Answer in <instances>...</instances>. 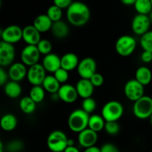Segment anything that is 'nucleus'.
<instances>
[{"label":"nucleus","instance_id":"obj_1","mask_svg":"<svg viewBox=\"0 0 152 152\" xmlns=\"http://www.w3.org/2000/svg\"><path fill=\"white\" fill-rule=\"evenodd\" d=\"M67 19L68 22L76 27H81L88 22L91 10L88 6L82 1H73L67 9Z\"/></svg>","mask_w":152,"mask_h":152},{"label":"nucleus","instance_id":"obj_2","mask_svg":"<svg viewBox=\"0 0 152 152\" xmlns=\"http://www.w3.org/2000/svg\"><path fill=\"white\" fill-rule=\"evenodd\" d=\"M88 113L83 109H77L70 113L68 119V126L71 131L80 133L88 127Z\"/></svg>","mask_w":152,"mask_h":152},{"label":"nucleus","instance_id":"obj_3","mask_svg":"<svg viewBox=\"0 0 152 152\" xmlns=\"http://www.w3.org/2000/svg\"><path fill=\"white\" fill-rule=\"evenodd\" d=\"M124 113L123 105L118 101L111 100L104 104L102 108L101 116L105 122H117Z\"/></svg>","mask_w":152,"mask_h":152},{"label":"nucleus","instance_id":"obj_4","mask_svg":"<svg viewBox=\"0 0 152 152\" xmlns=\"http://www.w3.org/2000/svg\"><path fill=\"white\" fill-rule=\"evenodd\" d=\"M68 138L60 130L52 131L47 138V145L50 151L63 152L68 147Z\"/></svg>","mask_w":152,"mask_h":152},{"label":"nucleus","instance_id":"obj_5","mask_svg":"<svg viewBox=\"0 0 152 152\" xmlns=\"http://www.w3.org/2000/svg\"><path fill=\"white\" fill-rule=\"evenodd\" d=\"M133 113L139 119H149L152 115V98L148 95L141 97L134 102Z\"/></svg>","mask_w":152,"mask_h":152},{"label":"nucleus","instance_id":"obj_6","mask_svg":"<svg viewBox=\"0 0 152 152\" xmlns=\"http://www.w3.org/2000/svg\"><path fill=\"white\" fill-rule=\"evenodd\" d=\"M137 48V41L131 35H123L119 37L115 43V50L119 55L128 57L134 52Z\"/></svg>","mask_w":152,"mask_h":152},{"label":"nucleus","instance_id":"obj_7","mask_svg":"<svg viewBox=\"0 0 152 152\" xmlns=\"http://www.w3.org/2000/svg\"><path fill=\"white\" fill-rule=\"evenodd\" d=\"M144 86L136 79L128 80L124 86V93L126 98L132 101H136L144 95Z\"/></svg>","mask_w":152,"mask_h":152},{"label":"nucleus","instance_id":"obj_8","mask_svg":"<svg viewBox=\"0 0 152 152\" xmlns=\"http://www.w3.org/2000/svg\"><path fill=\"white\" fill-rule=\"evenodd\" d=\"M77 69L81 78L90 79L96 72V61L91 57L83 58L79 63Z\"/></svg>","mask_w":152,"mask_h":152},{"label":"nucleus","instance_id":"obj_9","mask_svg":"<svg viewBox=\"0 0 152 152\" xmlns=\"http://www.w3.org/2000/svg\"><path fill=\"white\" fill-rule=\"evenodd\" d=\"M23 28L16 25H10L7 26L1 31V41L14 44L22 40Z\"/></svg>","mask_w":152,"mask_h":152},{"label":"nucleus","instance_id":"obj_10","mask_svg":"<svg viewBox=\"0 0 152 152\" xmlns=\"http://www.w3.org/2000/svg\"><path fill=\"white\" fill-rule=\"evenodd\" d=\"M40 52H39L37 46L27 45L21 52L20 58L22 62L27 66H31L38 63L40 58Z\"/></svg>","mask_w":152,"mask_h":152},{"label":"nucleus","instance_id":"obj_11","mask_svg":"<svg viewBox=\"0 0 152 152\" xmlns=\"http://www.w3.org/2000/svg\"><path fill=\"white\" fill-rule=\"evenodd\" d=\"M46 77V70L42 64L37 63L29 67L27 73V79L33 86L42 85Z\"/></svg>","mask_w":152,"mask_h":152},{"label":"nucleus","instance_id":"obj_12","mask_svg":"<svg viewBox=\"0 0 152 152\" xmlns=\"http://www.w3.org/2000/svg\"><path fill=\"white\" fill-rule=\"evenodd\" d=\"M151 23L148 15L137 14L133 18L132 28L133 32L138 36H142L149 31Z\"/></svg>","mask_w":152,"mask_h":152},{"label":"nucleus","instance_id":"obj_13","mask_svg":"<svg viewBox=\"0 0 152 152\" xmlns=\"http://www.w3.org/2000/svg\"><path fill=\"white\" fill-rule=\"evenodd\" d=\"M16 51L13 44L1 41L0 43V66L5 67L13 64Z\"/></svg>","mask_w":152,"mask_h":152},{"label":"nucleus","instance_id":"obj_14","mask_svg":"<svg viewBox=\"0 0 152 152\" xmlns=\"http://www.w3.org/2000/svg\"><path fill=\"white\" fill-rule=\"evenodd\" d=\"M56 94L61 101L67 104H72L75 102L79 96L76 86L69 83H64L63 85H61Z\"/></svg>","mask_w":152,"mask_h":152},{"label":"nucleus","instance_id":"obj_15","mask_svg":"<svg viewBox=\"0 0 152 152\" xmlns=\"http://www.w3.org/2000/svg\"><path fill=\"white\" fill-rule=\"evenodd\" d=\"M78 142L83 148H89L95 145L98 140L97 133L87 128L78 134Z\"/></svg>","mask_w":152,"mask_h":152},{"label":"nucleus","instance_id":"obj_16","mask_svg":"<svg viewBox=\"0 0 152 152\" xmlns=\"http://www.w3.org/2000/svg\"><path fill=\"white\" fill-rule=\"evenodd\" d=\"M27 66L22 62L13 63L10 66L8 72L9 78L13 81L19 82L23 80L25 77H27L28 69L26 68Z\"/></svg>","mask_w":152,"mask_h":152},{"label":"nucleus","instance_id":"obj_17","mask_svg":"<svg viewBox=\"0 0 152 152\" xmlns=\"http://www.w3.org/2000/svg\"><path fill=\"white\" fill-rule=\"evenodd\" d=\"M41 33L34 26V25H27L22 31V40L27 45L37 46L39 42L42 40Z\"/></svg>","mask_w":152,"mask_h":152},{"label":"nucleus","instance_id":"obj_18","mask_svg":"<svg viewBox=\"0 0 152 152\" xmlns=\"http://www.w3.org/2000/svg\"><path fill=\"white\" fill-rule=\"evenodd\" d=\"M76 89L78 92L79 96L82 98H90L94 92V87L90 79L81 78L77 81L76 84Z\"/></svg>","mask_w":152,"mask_h":152},{"label":"nucleus","instance_id":"obj_19","mask_svg":"<svg viewBox=\"0 0 152 152\" xmlns=\"http://www.w3.org/2000/svg\"><path fill=\"white\" fill-rule=\"evenodd\" d=\"M42 64L46 72L54 73L56 70L61 68V58L56 54L50 53L45 55Z\"/></svg>","mask_w":152,"mask_h":152},{"label":"nucleus","instance_id":"obj_20","mask_svg":"<svg viewBox=\"0 0 152 152\" xmlns=\"http://www.w3.org/2000/svg\"><path fill=\"white\" fill-rule=\"evenodd\" d=\"M79 58L73 52H68L61 57V67L68 72L73 71L79 65Z\"/></svg>","mask_w":152,"mask_h":152},{"label":"nucleus","instance_id":"obj_21","mask_svg":"<svg viewBox=\"0 0 152 152\" xmlns=\"http://www.w3.org/2000/svg\"><path fill=\"white\" fill-rule=\"evenodd\" d=\"M53 23L47 14H40L34 19L33 25L40 33H45L51 30Z\"/></svg>","mask_w":152,"mask_h":152},{"label":"nucleus","instance_id":"obj_22","mask_svg":"<svg viewBox=\"0 0 152 152\" xmlns=\"http://www.w3.org/2000/svg\"><path fill=\"white\" fill-rule=\"evenodd\" d=\"M135 79L144 86H147L152 81L151 70L145 66H140L135 72Z\"/></svg>","mask_w":152,"mask_h":152},{"label":"nucleus","instance_id":"obj_23","mask_svg":"<svg viewBox=\"0 0 152 152\" xmlns=\"http://www.w3.org/2000/svg\"><path fill=\"white\" fill-rule=\"evenodd\" d=\"M50 31L55 37L58 39H62L66 37L69 34V27L66 22L62 20H59L53 22Z\"/></svg>","mask_w":152,"mask_h":152},{"label":"nucleus","instance_id":"obj_24","mask_svg":"<svg viewBox=\"0 0 152 152\" xmlns=\"http://www.w3.org/2000/svg\"><path fill=\"white\" fill-rule=\"evenodd\" d=\"M4 92L9 98H16L22 94V86L19 82L10 80L4 85Z\"/></svg>","mask_w":152,"mask_h":152},{"label":"nucleus","instance_id":"obj_25","mask_svg":"<svg viewBox=\"0 0 152 152\" xmlns=\"http://www.w3.org/2000/svg\"><path fill=\"white\" fill-rule=\"evenodd\" d=\"M18 124L17 119L16 116H14L12 113H6L0 120V125L3 131L10 132V131H13L16 128Z\"/></svg>","mask_w":152,"mask_h":152},{"label":"nucleus","instance_id":"obj_26","mask_svg":"<svg viewBox=\"0 0 152 152\" xmlns=\"http://www.w3.org/2000/svg\"><path fill=\"white\" fill-rule=\"evenodd\" d=\"M60 84L61 83L56 80L54 76L49 75H46L42 86H43L46 92L51 94H56L57 93L60 88Z\"/></svg>","mask_w":152,"mask_h":152},{"label":"nucleus","instance_id":"obj_27","mask_svg":"<svg viewBox=\"0 0 152 152\" xmlns=\"http://www.w3.org/2000/svg\"><path fill=\"white\" fill-rule=\"evenodd\" d=\"M105 120L102 116L98 114H94L90 116L88 121V127L92 131L98 133L105 128Z\"/></svg>","mask_w":152,"mask_h":152},{"label":"nucleus","instance_id":"obj_28","mask_svg":"<svg viewBox=\"0 0 152 152\" xmlns=\"http://www.w3.org/2000/svg\"><path fill=\"white\" fill-rule=\"evenodd\" d=\"M19 108L25 114H32L37 108V103L29 95L23 97L19 101Z\"/></svg>","mask_w":152,"mask_h":152},{"label":"nucleus","instance_id":"obj_29","mask_svg":"<svg viewBox=\"0 0 152 152\" xmlns=\"http://www.w3.org/2000/svg\"><path fill=\"white\" fill-rule=\"evenodd\" d=\"M134 6L135 10L139 14L148 15L152 11L151 0H137Z\"/></svg>","mask_w":152,"mask_h":152},{"label":"nucleus","instance_id":"obj_30","mask_svg":"<svg viewBox=\"0 0 152 152\" xmlns=\"http://www.w3.org/2000/svg\"><path fill=\"white\" fill-rule=\"evenodd\" d=\"M29 96L37 104L42 102L45 96V90L42 85L33 86L29 92Z\"/></svg>","mask_w":152,"mask_h":152},{"label":"nucleus","instance_id":"obj_31","mask_svg":"<svg viewBox=\"0 0 152 152\" xmlns=\"http://www.w3.org/2000/svg\"><path fill=\"white\" fill-rule=\"evenodd\" d=\"M46 14L48 16V17L51 19L53 22H57V21L62 20V9L55 4H53L48 8Z\"/></svg>","mask_w":152,"mask_h":152},{"label":"nucleus","instance_id":"obj_32","mask_svg":"<svg viewBox=\"0 0 152 152\" xmlns=\"http://www.w3.org/2000/svg\"><path fill=\"white\" fill-rule=\"evenodd\" d=\"M140 43L143 51L152 52V31H148L141 36Z\"/></svg>","mask_w":152,"mask_h":152},{"label":"nucleus","instance_id":"obj_33","mask_svg":"<svg viewBox=\"0 0 152 152\" xmlns=\"http://www.w3.org/2000/svg\"><path fill=\"white\" fill-rule=\"evenodd\" d=\"M37 46L40 54L43 55H47L51 53L52 49H53L52 43L47 39H42L37 45Z\"/></svg>","mask_w":152,"mask_h":152},{"label":"nucleus","instance_id":"obj_34","mask_svg":"<svg viewBox=\"0 0 152 152\" xmlns=\"http://www.w3.org/2000/svg\"><path fill=\"white\" fill-rule=\"evenodd\" d=\"M96 108V102L92 97L84 98L82 102V109L89 115L93 113Z\"/></svg>","mask_w":152,"mask_h":152},{"label":"nucleus","instance_id":"obj_35","mask_svg":"<svg viewBox=\"0 0 152 152\" xmlns=\"http://www.w3.org/2000/svg\"><path fill=\"white\" fill-rule=\"evenodd\" d=\"M104 130L109 135L114 136L120 132V127L117 122H106Z\"/></svg>","mask_w":152,"mask_h":152},{"label":"nucleus","instance_id":"obj_36","mask_svg":"<svg viewBox=\"0 0 152 152\" xmlns=\"http://www.w3.org/2000/svg\"><path fill=\"white\" fill-rule=\"evenodd\" d=\"M68 72H69L61 67L53 73V76L56 77V80L60 83H65V82H67V80H68V77H69V73Z\"/></svg>","mask_w":152,"mask_h":152},{"label":"nucleus","instance_id":"obj_37","mask_svg":"<svg viewBox=\"0 0 152 152\" xmlns=\"http://www.w3.org/2000/svg\"><path fill=\"white\" fill-rule=\"evenodd\" d=\"M24 148V144L22 141L18 139L12 140L7 144L6 149L8 152H19Z\"/></svg>","mask_w":152,"mask_h":152},{"label":"nucleus","instance_id":"obj_38","mask_svg":"<svg viewBox=\"0 0 152 152\" xmlns=\"http://www.w3.org/2000/svg\"><path fill=\"white\" fill-rule=\"evenodd\" d=\"M90 80L95 87H99L104 83L103 76L100 73L98 72H96L94 75H93L92 77L90 78Z\"/></svg>","mask_w":152,"mask_h":152},{"label":"nucleus","instance_id":"obj_39","mask_svg":"<svg viewBox=\"0 0 152 152\" xmlns=\"http://www.w3.org/2000/svg\"><path fill=\"white\" fill-rule=\"evenodd\" d=\"M101 152H120L118 148L113 143H105L100 148Z\"/></svg>","mask_w":152,"mask_h":152},{"label":"nucleus","instance_id":"obj_40","mask_svg":"<svg viewBox=\"0 0 152 152\" xmlns=\"http://www.w3.org/2000/svg\"><path fill=\"white\" fill-rule=\"evenodd\" d=\"M72 3V0H53V4L58 6L61 9H68Z\"/></svg>","mask_w":152,"mask_h":152},{"label":"nucleus","instance_id":"obj_41","mask_svg":"<svg viewBox=\"0 0 152 152\" xmlns=\"http://www.w3.org/2000/svg\"><path fill=\"white\" fill-rule=\"evenodd\" d=\"M141 61L145 63H149L152 61V52H148V51H143L141 54Z\"/></svg>","mask_w":152,"mask_h":152},{"label":"nucleus","instance_id":"obj_42","mask_svg":"<svg viewBox=\"0 0 152 152\" xmlns=\"http://www.w3.org/2000/svg\"><path fill=\"white\" fill-rule=\"evenodd\" d=\"M8 77V73L3 69V67H1L0 68V84L1 86L7 83V80Z\"/></svg>","mask_w":152,"mask_h":152},{"label":"nucleus","instance_id":"obj_43","mask_svg":"<svg viewBox=\"0 0 152 152\" xmlns=\"http://www.w3.org/2000/svg\"><path fill=\"white\" fill-rule=\"evenodd\" d=\"M84 152H101L100 148L97 147L96 145L91 146L89 148H85Z\"/></svg>","mask_w":152,"mask_h":152},{"label":"nucleus","instance_id":"obj_44","mask_svg":"<svg viewBox=\"0 0 152 152\" xmlns=\"http://www.w3.org/2000/svg\"><path fill=\"white\" fill-rule=\"evenodd\" d=\"M63 152H80V150L75 145H68L66 148L65 149Z\"/></svg>","mask_w":152,"mask_h":152},{"label":"nucleus","instance_id":"obj_45","mask_svg":"<svg viewBox=\"0 0 152 152\" xmlns=\"http://www.w3.org/2000/svg\"><path fill=\"white\" fill-rule=\"evenodd\" d=\"M120 1L125 5H134L137 0H120Z\"/></svg>","mask_w":152,"mask_h":152},{"label":"nucleus","instance_id":"obj_46","mask_svg":"<svg viewBox=\"0 0 152 152\" xmlns=\"http://www.w3.org/2000/svg\"><path fill=\"white\" fill-rule=\"evenodd\" d=\"M68 145H74V142L73 139H68Z\"/></svg>","mask_w":152,"mask_h":152},{"label":"nucleus","instance_id":"obj_47","mask_svg":"<svg viewBox=\"0 0 152 152\" xmlns=\"http://www.w3.org/2000/svg\"><path fill=\"white\" fill-rule=\"evenodd\" d=\"M148 16H149L150 21H151V25H152V11L149 13V14H148Z\"/></svg>","mask_w":152,"mask_h":152},{"label":"nucleus","instance_id":"obj_48","mask_svg":"<svg viewBox=\"0 0 152 152\" xmlns=\"http://www.w3.org/2000/svg\"><path fill=\"white\" fill-rule=\"evenodd\" d=\"M149 119H150V123H151V125H152V115L151 116V117L149 118Z\"/></svg>","mask_w":152,"mask_h":152},{"label":"nucleus","instance_id":"obj_49","mask_svg":"<svg viewBox=\"0 0 152 152\" xmlns=\"http://www.w3.org/2000/svg\"><path fill=\"white\" fill-rule=\"evenodd\" d=\"M50 152H57V151H50Z\"/></svg>","mask_w":152,"mask_h":152},{"label":"nucleus","instance_id":"obj_50","mask_svg":"<svg viewBox=\"0 0 152 152\" xmlns=\"http://www.w3.org/2000/svg\"><path fill=\"white\" fill-rule=\"evenodd\" d=\"M151 4H152V0H151Z\"/></svg>","mask_w":152,"mask_h":152},{"label":"nucleus","instance_id":"obj_51","mask_svg":"<svg viewBox=\"0 0 152 152\" xmlns=\"http://www.w3.org/2000/svg\"><path fill=\"white\" fill-rule=\"evenodd\" d=\"M151 152H152V149H151Z\"/></svg>","mask_w":152,"mask_h":152}]
</instances>
